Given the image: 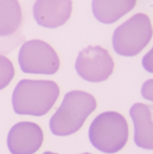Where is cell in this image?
<instances>
[{
  "label": "cell",
  "mask_w": 153,
  "mask_h": 154,
  "mask_svg": "<svg viewBox=\"0 0 153 154\" xmlns=\"http://www.w3.org/2000/svg\"><path fill=\"white\" fill-rule=\"evenodd\" d=\"M59 95L60 88L54 81L23 79L13 92L14 111L23 116H42L50 112Z\"/></svg>",
  "instance_id": "cell-1"
},
{
  "label": "cell",
  "mask_w": 153,
  "mask_h": 154,
  "mask_svg": "<svg viewBox=\"0 0 153 154\" xmlns=\"http://www.w3.org/2000/svg\"><path fill=\"white\" fill-rule=\"evenodd\" d=\"M96 108L95 97L87 92L75 90L67 93L60 106L50 120L51 133L68 136L77 133L89 115Z\"/></svg>",
  "instance_id": "cell-2"
},
{
  "label": "cell",
  "mask_w": 153,
  "mask_h": 154,
  "mask_svg": "<svg viewBox=\"0 0 153 154\" xmlns=\"http://www.w3.org/2000/svg\"><path fill=\"white\" fill-rule=\"evenodd\" d=\"M88 137L92 145L105 153L121 151L128 141V125L125 118L117 112H105L91 123Z\"/></svg>",
  "instance_id": "cell-3"
},
{
  "label": "cell",
  "mask_w": 153,
  "mask_h": 154,
  "mask_svg": "<svg viewBox=\"0 0 153 154\" xmlns=\"http://www.w3.org/2000/svg\"><path fill=\"white\" fill-rule=\"evenodd\" d=\"M152 34V25L149 16L142 13L136 14L114 32V50L121 56L133 57L149 44Z\"/></svg>",
  "instance_id": "cell-4"
},
{
  "label": "cell",
  "mask_w": 153,
  "mask_h": 154,
  "mask_svg": "<svg viewBox=\"0 0 153 154\" xmlns=\"http://www.w3.org/2000/svg\"><path fill=\"white\" fill-rule=\"evenodd\" d=\"M18 61L22 71L29 74L52 75L60 67V60L53 48L41 40L24 42L19 51Z\"/></svg>",
  "instance_id": "cell-5"
},
{
  "label": "cell",
  "mask_w": 153,
  "mask_h": 154,
  "mask_svg": "<svg viewBox=\"0 0 153 154\" xmlns=\"http://www.w3.org/2000/svg\"><path fill=\"white\" fill-rule=\"evenodd\" d=\"M114 60L109 52L100 46H88L77 58L75 68L78 74L89 82H102L113 73Z\"/></svg>",
  "instance_id": "cell-6"
},
{
  "label": "cell",
  "mask_w": 153,
  "mask_h": 154,
  "mask_svg": "<svg viewBox=\"0 0 153 154\" xmlns=\"http://www.w3.org/2000/svg\"><path fill=\"white\" fill-rule=\"evenodd\" d=\"M42 142V130L32 122L15 124L7 135V146L12 154H34Z\"/></svg>",
  "instance_id": "cell-7"
},
{
  "label": "cell",
  "mask_w": 153,
  "mask_h": 154,
  "mask_svg": "<svg viewBox=\"0 0 153 154\" xmlns=\"http://www.w3.org/2000/svg\"><path fill=\"white\" fill-rule=\"evenodd\" d=\"M71 11V0H36L33 5L35 21L46 28L63 25L70 17Z\"/></svg>",
  "instance_id": "cell-8"
},
{
  "label": "cell",
  "mask_w": 153,
  "mask_h": 154,
  "mask_svg": "<svg viewBox=\"0 0 153 154\" xmlns=\"http://www.w3.org/2000/svg\"><path fill=\"white\" fill-rule=\"evenodd\" d=\"M134 125V143L146 150H153V105L134 104L130 109Z\"/></svg>",
  "instance_id": "cell-9"
},
{
  "label": "cell",
  "mask_w": 153,
  "mask_h": 154,
  "mask_svg": "<svg viewBox=\"0 0 153 154\" xmlns=\"http://www.w3.org/2000/svg\"><path fill=\"white\" fill-rule=\"evenodd\" d=\"M137 0H93L95 17L103 23H113L131 12Z\"/></svg>",
  "instance_id": "cell-10"
},
{
  "label": "cell",
  "mask_w": 153,
  "mask_h": 154,
  "mask_svg": "<svg viewBox=\"0 0 153 154\" xmlns=\"http://www.w3.org/2000/svg\"><path fill=\"white\" fill-rule=\"evenodd\" d=\"M22 22V9L18 0H0V36L15 32Z\"/></svg>",
  "instance_id": "cell-11"
},
{
  "label": "cell",
  "mask_w": 153,
  "mask_h": 154,
  "mask_svg": "<svg viewBox=\"0 0 153 154\" xmlns=\"http://www.w3.org/2000/svg\"><path fill=\"white\" fill-rule=\"evenodd\" d=\"M14 75V69L13 63L6 57L0 55V90L12 81Z\"/></svg>",
  "instance_id": "cell-12"
},
{
  "label": "cell",
  "mask_w": 153,
  "mask_h": 154,
  "mask_svg": "<svg viewBox=\"0 0 153 154\" xmlns=\"http://www.w3.org/2000/svg\"><path fill=\"white\" fill-rule=\"evenodd\" d=\"M142 96L149 100L153 102V79H149L142 87Z\"/></svg>",
  "instance_id": "cell-13"
},
{
  "label": "cell",
  "mask_w": 153,
  "mask_h": 154,
  "mask_svg": "<svg viewBox=\"0 0 153 154\" xmlns=\"http://www.w3.org/2000/svg\"><path fill=\"white\" fill-rule=\"evenodd\" d=\"M142 67L144 69L150 73H153V47L152 49L143 57Z\"/></svg>",
  "instance_id": "cell-14"
},
{
  "label": "cell",
  "mask_w": 153,
  "mask_h": 154,
  "mask_svg": "<svg viewBox=\"0 0 153 154\" xmlns=\"http://www.w3.org/2000/svg\"><path fill=\"white\" fill-rule=\"evenodd\" d=\"M42 154H58V153H54V152H45L44 153Z\"/></svg>",
  "instance_id": "cell-15"
},
{
  "label": "cell",
  "mask_w": 153,
  "mask_h": 154,
  "mask_svg": "<svg viewBox=\"0 0 153 154\" xmlns=\"http://www.w3.org/2000/svg\"><path fill=\"white\" fill-rule=\"evenodd\" d=\"M82 154H91V153H88V152H85V153H82Z\"/></svg>",
  "instance_id": "cell-16"
}]
</instances>
